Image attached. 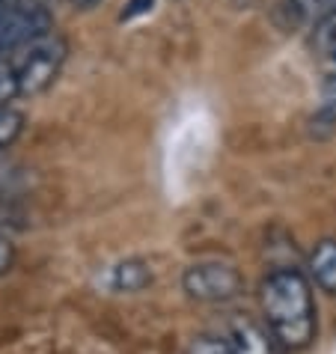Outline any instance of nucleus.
<instances>
[{
	"mask_svg": "<svg viewBox=\"0 0 336 354\" xmlns=\"http://www.w3.org/2000/svg\"><path fill=\"white\" fill-rule=\"evenodd\" d=\"M191 354H232L230 342L226 339H217V337H200L191 346Z\"/></svg>",
	"mask_w": 336,
	"mask_h": 354,
	"instance_id": "f8f14e48",
	"label": "nucleus"
},
{
	"mask_svg": "<svg viewBox=\"0 0 336 354\" xmlns=\"http://www.w3.org/2000/svg\"><path fill=\"white\" fill-rule=\"evenodd\" d=\"M21 125H24L21 113L12 111V107H0V149H6L21 134Z\"/></svg>",
	"mask_w": 336,
	"mask_h": 354,
	"instance_id": "9d476101",
	"label": "nucleus"
},
{
	"mask_svg": "<svg viewBox=\"0 0 336 354\" xmlns=\"http://www.w3.org/2000/svg\"><path fill=\"white\" fill-rule=\"evenodd\" d=\"M48 24H51V15L45 12L42 6H15L9 12L0 15V54L12 51L18 45H30L39 36H45Z\"/></svg>",
	"mask_w": 336,
	"mask_h": 354,
	"instance_id": "20e7f679",
	"label": "nucleus"
},
{
	"mask_svg": "<svg viewBox=\"0 0 336 354\" xmlns=\"http://www.w3.org/2000/svg\"><path fill=\"white\" fill-rule=\"evenodd\" d=\"M226 342H230L232 354H277L271 337L250 319H232Z\"/></svg>",
	"mask_w": 336,
	"mask_h": 354,
	"instance_id": "39448f33",
	"label": "nucleus"
},
{
	"mask_svg": "<svg viewBox=\"0 0 336 354\" xmlns=\"http://www.w3.org/2000/svg\"><path fill=\"white\" fill-rule=\"evenodd\" d=\"M292 9L306 21H324L330 12H336V0H292Z\"/></svg>",
	"mask_w": 336,
	"mask_h": 354,
	"instance_id": "1a4fd4ad",
	"label": "nucleus"
},
{
	"mask_svg": "<svg viewBox=\"0 0 336 354\" xmlns=\"http://www.w3.org/2000/svg\"><path fill=\"white\" fill-rule=\"evenodd\" d=\"M15 6H21V0H0V15L9 12V9H15Z\"/></svg>",
	"mask_w": 336,
	"mask_h": 354,
	"instance_id": "dca6fc26",
	"label": "nucleus"
},
{
	"mask_svg": "<svg viewBox=\"0 0 336 354\" xmlns=\"http://www.w3.org/2000/svg\"><path fill=\"white\" fill-rule=\"evenodd\" d=\"M15 95H21L18 93V81H15V68L0 63V107H9V102Z\"/></svg>",
	"mask_w": 336,
	"mask_h": 354,
	"instance_id": "9b49d317",
	"label": "nucleus"
},
{
	"mask_svg": "<svg viewBox=\"0 0 336 354\" xmlns=\"http://www.w3.org/2000/svg\"><path fill=\"white\" fill-rule=\"evenodd\" d=\"M262 313L268 319L271 337L283 348H306L315 337V304L310 283L295 268H277L262 283Z\"/></svg>",
	"mask_w": 336,
	"mask_h": 354,
	"instance_id": "f257e3e1",
	"label": "nucleus"
},
{
	"mask_svg": "<svg viewBox=\"0 0 336 354\" xmlns=\"http://www.w3.org/2000/svg\"><path fill=\"white\" fill-rule=\"evenodd\" d=\"M321 111L328 116H336V75H330L321 86Z\"/></svg>",
	"mask_w": 336,
	"mask_h": 354,
	"instance_id": "ddd939ff",
	"label": "nucleus"
},
{
	"mask_svg": "<svg viewBox=\"0 0 336 354\" xmlns=\"http://www.w3.org/2000/svg\"><path fill=\"white\" fill-rule=\"evenodd\" d=\"M310 274L319 289L336 295V241L315 244V250L310 257Z\"/></svg>",
	"mask_w": 336,
	"mask_h": 354,
	"instance_id": "423d86ee",
	"label": "nucleus"
},
{
	"mask_svg": "<svg viewBox=\"0 0 336 354\" xmlns=\"http://www.w3.org/2000/svg\"><path fill=\"white\" fill-rule=\"evenodd\" d=\"M155 0H128V6L122 9V21H128V18H137V15H143V12H149Z\"/></svg>",
	"mask_w": 336,
	"mask_h": 354,
	"instance_id": "4468645a",
	"label": "nucleus"
},
{
	"mask_svg": "<svg viewBox=\"0 0 336 354\" xmlns=\"http://www.w3.org/2000/svg\"><path fill=\"white\" fill-rule=\"evenodd\" d=\"M66 60V42L60 36H39L36 42L24 48V54L12 63L15 68V81H18V93L21 95H36L48 90L54 84V77L60 75Z\"/></svg>",
	"mask_w": 336,
	"mask_h": 354,
	"instance_id": "f03ea898",
	"label": "nucleus"
},
{
	"mask_svg": "<svg viewBox=\"0 0 336 354\" xmlns=\"http://www.w3.org/2000/svg\"><path fill=\"white\" fill-rule=\"evenodd\" d=\"M185 292L196 301H230L241 292V274L230 262H196L185 271Z\"/></svg>",
	"mask_w": 336,
	"mask_h": 354,
	"instance_id": "7ed1b4c3",
	"label": "nucleus"
},
{
	"mask_svg": "<svg viewBox=\"0 0 336 354\" xmlns=\"http://www.w3.org/2000/svg\"><path fill=\"white\" fill-rule=\"evenodd\" d=\"M75 6H84V9H90V6H95V3H102V0H72Z\"/></svg>",
	"mask_w": 336,
	"mask_h": 354,
	"instance_id": "f3484780",
	"label": "nucleus"
},
{
	"mask_svg": "<svg viewBox=\"0 0 336 354\" xmlns=\"http://www.w3.org/2000/svg\"><path fill=\"white\" fill-rule=\"evenodd\" d=\"M9 262H12V241H9V235L0 230V274L9 268Z\"/></svg>",
	"mask_w": 336,
	"mask_h": 354,
	"instance_id": "2eb2a0df",
	"label": "nucleus"
},
{
	"mask_svg": "<svg viewBox=\"0 0 336 354\" xmlns=\"http://www.w3.org/2000/svg\"><path fill=\"white\" fill-rule=\"evenodd\" d=\"M312 45H315V51H319V54L336 57V12H330L328 18H324V21L315 24Z\"/></svg>",
	"mask_w": 336,
	"mask_h": 354,
	"instance_id": "6e6552de",
	"label": "nucleus"
},
{
	"mask_svg": "<svg viewBox=\"0 0 336 354\" xmlns=\"http://www.w3.org/2000/svg\"><path fill=\"white\" fill-rule=\"evenodd\" d=\"M149 283V271H146L143 262H120L111 268V277H107V286L116 289V292H137Z\"/></svg>",
	"mask_w": 336,
	"mask_h": 354,
	"instance_id": "0eeeda50",
	"label": "nucleus"
}]
</instances>
